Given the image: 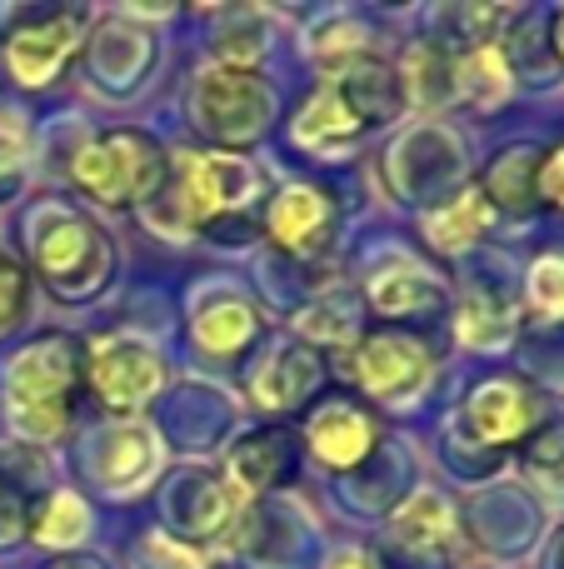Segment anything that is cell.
<instances>
[{
  "label": "cell",
  "instance_id": "6da1fadb",
  "mask_svg": "<svg viewBox=\"0 0 564 569\" xmlns=\"http://www.w3.org/2000/svg\"><path fill=\"white\" fill-rule=\"evenodd\" d=\"M80 345L66 335H46V340L26 345L6 375V400L10 420L26 440H56L70 425V405L80 390Z\"/></svg>",
  "mask_w": 564,
  "mask_h": 569
},
{
  "label": "cell",
  "instance_id": "7a4b0ae2",
  "mask_svg": "<svg viewBox=\"0 0 564 569\" xmlns=\"http://www.w3.org/2000/svg\"><path fill=\"white\" fill-rule=\"evenodd\" d=\"M70 180H75V190H85V196L100 200L105 210H130L160 190V180H165V156H160V146L150 136H140V130H110V136L75 150Z\"/></svg>",
  "mask_w": 564,
  "mask_h": 569
},
{
  "label": "cell",
  "instance_id": "3957f363",
  "mask_svg": "<svg viewBox=\"0 0 564 569\" xmlns=\"http://www.w3.org/2000/svg\"><path fill=\"white\" fill-rule=\"evenodd\" d=\"M260 176L240 156H220V150H185L175 156V180H170L165 200L175 220L185 226H215V220L235 216L250 196H255Z\"/></svg>",
  "mask_w": 564,
  "mask_h": 569
},
{
  "label": "cell",
  "instance_id": "277c9868",
  "mask_svg": "<svg viewBox=\"0 0 564 569\" xmlns=\"http://www.w3.org/2000/svg\"><path fill=\"white\" fill-rule=\"evenodd\" d=\"M36 266H40V280L60 300H85L110 276V246L90 220L50 216L46 226H36Z\"/></svg>",
  "mask_w": 564,
  "mask_h": 569
},
{
  "label": "cell",
  "instance_id": "5b68a950",
  "mask_svg": "<svg viewBox=\"0 0 564 569\" xmlns=\"http://www.w3.org/2000/svg\"><path fill=\"white\" fill-rule=\"evenodd\" d=\"M85 380H90V395H95L100 410L135 415L140 405H150L160 395V385H165V365H160V355L150 350V345L130 340V335H115V340L95 345Z\"/></svg>",
  "mask_w": 564,
  "mask_h": 569
},
{
  "label": "cell",
  "instance_id": "8992f818",
  "mask_svg": "<svg viewBox=\"0 0 564 569\" xmlns=\"http://www.w3.org/2000/svg\"><path fill=\"white\" fill-rule=\"evenodd\" d=\"M350 370H355L360 390L375 400H410L435 375V350L405 330H375L350 355Z\"/></svg>",
  "mask_w": 564,
  "mask_h": 569
},
{
  "label": "cell",
  "instance_id": "52a82bcc",
  "mask_svg": "<svg viewBox=\"0 0 564 569\" xmlns=\"http://www.w3.org/2000/svg\"><path fill=\"white\" fill-rule=\"evenodd\" d=\"M270 90L250 70H205L195 80V120L220 146H245L265 130Z\"/></svg>",
  "mask_w": 564,
  "mask_h": 569
},
{
  "label": "cell",
  "instance_id": "ba28073f",
  "mask_svg": "<svg viewBox=\"0 0 564 569\" xmlns=\"http://www.w3.org/2000/svg\"><path fill=\"white\" fill-rule=\"evenodd\" d=\"M465 420H470V435H475L480 445L510 450V445H520L540 420H545V400H540L525 380L500 375V380H485L475 395H470Z\"/></svg>",
  "mask_w": 564,
  "mask_h": 569
},
{
  "label": "cell",
  "instance_id": "9c48e42d",
  "mask_svg": "<svg viewBox=\"0 0 564 569\" xmlns=\"http://www.w3.org/2000/svg\"><path fill=\"white\" fill-rule=\"evenodd\" d=\"M75 40H80V16H70V10L30 16L26 26H16L6 40L10 76H16L20 86H50V80L66 70V60L75 56Z\"/></svg>",
  "mask_w": 564,
  "mask_h": 569
},
{
  "label": "cell",
  "instance_id": "30bf717a",
  "mask_svg": "<svg viewBox=\"0 0 564 569\" xmlns=\"http://www.w3.org/2000/svg\"><path fill=\"white\" fill-rule=\"evenodd\" d=\"M305 445H310V455H315L320 465H330V470H355L360 460H370V455H375L380 430H375V420H370L365 405L325 400V405H315V410H310Z\"/></svg>",
  "mask_w": 564,
  "mask_h": 569
},
{
  "label": "cell",
  "instance_id": "8fae6325",
  "mask_svg": "<svg viewBox=\"0 0 564 569\" xmlns=\"http://www.w3.org/2000/svg\"><path fill=\"white\" fill-rule=\"evenodd\" d=\"M265 230L280 250L290 256H320L335 236V200L325 190H310V186H290L270 200L265 210Z\"/></svg>",
  "mask_w": 564,
  "mask_h": 569
},
{
  "label": "cell",
  "instance_id": "7c38bea8",
  "mask_svg": "<svg viewBox=\"0 0 564 569\" xmlns=\"http://www.w3.org/2000/svg\"><path fill=\"white\" fill-rule=\"evenodd\" d=\"M360 136H365V126H360V116L350 110L345 90H340L335 80L315 86L305 106L295 110V146L315 150V156H335V150H350Z\"/></svg>",
  "mask_w": 564,
  "mask_h": 569
},
{
  "label": "cell",
  "instance_id": "4fadbf2b",
  "mask_svg": "<svg viewBox=\"0 0 564 569\" xmlns=\"http://www.w3.org/2000/svg\"><path fill=\"white\" fill-rule=\"evenodd\" d=\"M490 220H495L490 200L470 186V190H460L450 206L430 210L425 216V240H430V250H440V256H460L465 246H475V240L485 236Z\"/></svg>",
  "mask_w": 564,
  "mask_h": 569
},
{
  "label": "cell",
  "instance_id": "5bb4252c",
  "mask_svg": "<svg viewBox=\"0 0 564 569\" xmlns=\"http://www.w3.org/2000/svg\"><path fill=\"white\" fill-rule=\"evenodd\" d=\"M370 305H375L385 320H410V315L430 310V305H440V284L425 276V270L415 266H390V270H375L365 284Z\"/></svg>",
  "mask_w": 564,
  "mask_h": 569
},
{
  "label": "cell",
  "instance_id": "9a60e30c",
  "mask_svg": "<svg viewBox=\"0 0 564 569\" xmlns=\"http://www.w3.org/2000/svg\"><path fill=\"white\" fill-rule=\"evenodd\" d=\"M310 385H315V360L300 350H275L250 375V395H255V405H265V410H290V405H300V395H310Z\"/></svg>",
  "mask_w": 564,
  "mask_h": 569
},
{
  "label": "cell",
  "instance_id": "2e32d148",
  "mask_svg": "<svg viewBox=\"0 0 564 569\" xmlns=\"http://www.w3.org/2000/svg\"><path fill=\"white\" fill-rule=\"evenodd\" d=\"M255 330H260L255 310H250L245 300H235V295L210 300L205 310L195 315V340H200V350H210V355H240L255 340Z\"/></svg>",
  "mask_w": 564,
  "mask_h": 569
},
{
  "label": "cell",
  "instance_id": "e0dca14e",
  "mask_svg": "<svg viewBox=\"0 0 564 569\" xmlns=\"http://www.w3.org/2000/svg\"><path fill=\"white\" fill-rule=\"evenodd\" d=\"M450 90L470 106H495L510 90V70L495 46H470L465 56H450Z\"/></svg>",
  "mask_w": 564,
  "mask_h": 569
},
{
  "label": "cell",
  "instance_id": "ac0fdd59",
  "mask_svg": "<svg viewBox=\"0 0 564 569\" xmlns=\"http://www.w3.org/2000/svg\"><path fill=\"white\" fill-rule=\"evenodd\" d=\"M340 90H345L350 110L360 116V126H385L390 116L400 110V100H405V90H400V80L390 76L385 66H375V60H365V66H355L345 80H335Z\"/></svg>",
  "mask_w": 564,
  "mask_h": 569
},
{
  "label": "cell",
  "instance_id": "d6986e66",
  "mask_svg": "<svg viewBox=\"0 0 564 569\" xmlns=\"http://www.w3.org/2000/svg\"><path fill=\"white\" fill-rule=\"evenodd\" d=\"M390 535H395L405 550H435V545H445L450 535H455V515H450V505L440 500L435 490H420L415 500L390 520Z\"/></svg>",
  "mask_w": 564,
  "mask_h": 569
},
{
  "label": "cell",
  "instance_id": "ffe728a7",
  "mask_svg": "<svg viewBox=\"0 0 564 569\" xmlns=\"http://www.w3.org/2000/svg\"><path fill=\"white\" fill-rule=\"evenodd\" d=\"M480 196L490 200V210H515V216L535 206V160H530V150L495 156V166H490Z\"/></svg>",
  "mask_w": 564,
  "mask_h": 569
},
{
  "label": "cell",
  "instance_id": "44dd1931",
  "mask_svg": "<svg viewBox=\"0 0 564 569\" xmlns=\"http://www.w3.org/2000/svg\"><path fill=\"white\" fill-rule=\"evenodd\" d=\"M455 335L475 350H500V345L515 335V315L505 300H490V295H470L455 315Z\"/></svg>",
  "mask_w": 564,
  "mask_h": 569
},
{
  "label": "cell",
  "instance_id": "7402d4cb",
  "mask_svg": "<svg viewBox=\"0 0 564 569\" xmlns=\"http://www.w3.org/2000/svg\"><path fill=\"white\" fill-rule=\"evenodd\" d=\"M410 86V96L425 100V106H440V100H450L455 90H450V56L440 46H415L410 50V70L405 80H400V90Z\"/></svg>",
  "mask_w": 564,
  "mask_h": 569
},
{
  "label": "cell",
  "instance_id": "603a6c76",
  "mask_svg": "<svg viewBox=\"0 0 564 569\" xmlns=\"http://www.w3.org/2000/svg\"><path fill=\"white\" fill-rule=\"evenodd\" d=\"M30 535H36L40 545H75L80 535H85V505H80L75 495H50L46 510L30 525Z\"/></svg>",
  "mask_w": 564,
  "mask_h": 569
},
{
  "label": "cell",
  "instance_id": "cb8c5ba5",
  "mask_svg": "<svg viewBox=\"0 0 564 569\" xmlns=\"http://www.w3.org/2000/svg\"><path fill=\"white\" fill-rule=\"evenodd\" d=\"M150 465H155V450H150V435L145 430L110 435V455H105V480L110 485H135Z\"/></svg>",
  "mask_w": 564,
  "mask_h": 569
},
{
  "label": "cell",
  "instance_id": "d4e9b609",
  "mask_svg": "<svg viewBox=\"0 0 564 569\" xmlns=\"http://www.w3.org/2000/svg\"><path fill=\"white\" fill-rule=\"evenodd\" d=\"M530 310L540 320H564V256H540L530 266Z\"/></svg>",
  "mask_w": 564,
  "mask_h": 569
},
{
  "label": "cell",
  "instance_id": "484cf974",
  "mask_svg": "<svg viewBox=\"0 0 564 569\" xmlns=\"http://www.w3.org/2000/svg\"><path fill=\"white\" fill-rule=\"evenodd\" d=\"M26 270L16 266L10 256H0V335L16 330L20 315H26Z\"/></svg>",
  "mask_w": 564,
  "mask_h": 569
},
{
  "label": "cell",
  "instance_id": "4316f807",
  "mask_svg": "<svg viewBox=\"0 0 564 569\" xmlns=\"http://www.w3.org/2000/svg\"><path fill=\"white\" fill-rule=\"evenodd\" d=\"M535 200L550 210H564V140L535 160Z\"/></svg>",
  "mask_w": 564,
  "mask_h": 569
},
{
  "label": "cell",
  "instance_id": "83f0119b",
  "mask_svg": "<svg viewBox=\"0 0 564 569\" xmlns=\"http://www.w3.org/2000/svg\"><path fill=\"white\" fill-rule=\"evenodd\" d=\"M330 569H375V560H370V555H360V550H345V555H335V560H330Z\"/></svg>",
  "mask_w": 564,
  "mask_h": 569
},
{
  "label": "cell",
  "instance_id": "f1b7e54d",
  "mask_svg": "<svg viewBox=\"0 0 564 569\" xmlns=\"http://www.w3.org/2000/svg\"><path fill=\"white\" fill-rule=\"evenodd\" d=\"M555 50H560V60H564V10L555 16Z\"/></svg>",
  "mask_w": 564,
  "mask_h": 569
}]
</instances>
